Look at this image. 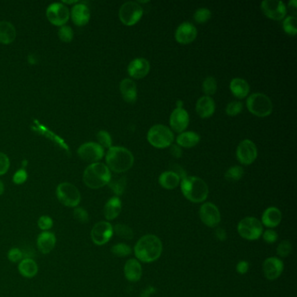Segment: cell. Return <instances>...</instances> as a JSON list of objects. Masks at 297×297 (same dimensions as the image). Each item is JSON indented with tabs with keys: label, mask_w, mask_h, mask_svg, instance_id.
<instances>
[{
	"label": "cell",
	"mask_w": 297,
	"mask_h": 297,
	"mask_svg": "<svg viewBox=\"0 0 297 297\" xmlns=\"http://www.w3.org/2000/svg\"><path fill=\"white\" fill-rule=\"evenodd\" d=\"M296 0H293V1H290V2L288 3V7H291V8L294 10V12H295V10H296Z\"/></svg>",
	"instance_id": "54"
},
{
	"label": "cell",
	"mask_w": 297,
	"mask_h": 297,
	"mask_svg": "<svg viewBox=\"0 0 297 297\" xmlns=\"http://www.w3.org/2000/svg\"><path fill=\"white\" fill-rule=\"evenodd\" d=\"M97 139H98V144L102 146L103 148H111L112 141L111 135L109 134L107 131H100L97 134Z\"/></svg>",
	"instance_id": "39"
},
{
	"label": "cell",
	"mask_w": 297,
	"mask_h": 297,
	"mask_svg": "<svg viewBox=\"0 0 297 297\" xmlns=\"http://www.w3.org/2000/svg\"><path fill=\"white\" fill-rule=\"evenodd\" d=\"M20 274L26 278H33L39 272V266L36 261L32 258H25L21 260L18 266Z\"/></svg>",
	"instance_id": "27"
},
{
	"label": "cell",
	"mask_w": 297,
	"mask_h": 297,
	"mask_svg": "<svg viewBox=\"0 0 297 297\" xmlns=\"http://www.w3.org/2000/svg\"><path fill=\"white\" fill-rule=\"evenodd\" d=\"M212 17V13L208 8H199L193 14V19L197 23L204 24L208 22Z\"/></svg>",
	"instance_id": "37"
},
{
	"label": "cell",
	"mask_w": 297,
	"mask_h": 297,
	"mask_svg": "<svg viewBox=\"0 0 297 297\" xmlns=\"http://www.w3.org/2000/svg\"><path fill=\"white\" fill-rule=\"evenodd\" d=\"M171 128L177 133L185 132L189 124V115L183 108H176L170 115Z\"/></svg>",
	"instance_id": "16"
},
{
	"label": "cell",
	"mask_w": 297,
	"mask_h": 297,
	"mask_svg": "<svg viewBox=\"0 0 297 297\" xmlns=\"http://www.w3.org/2000/svg\"><path fill=\"white\" fill-rule=\"evenodd\" d=\"M203 92L205 93V96L210 97L211 95H214L217 91V81L214 77H207L203 83Z\"/></svg>",
	"instance_id": "34"
},
{
	"label": "cell",
	"mask_w": 297,
	"mask_h": 297,
	"mask_svg": "<svg viewBox=\"0 0 297 297\" xmlns=\"http://www.w3.org/2000/svg\"><path fill=\"white\" fill-rule=\"evenodd\" d=\"M73 218L79 223L85 224V223H87L89 222L88 213L85 209L80 208V207H77L73 210Z\"/></svg>",
	"instance_id": "40"
},
{
	"label": "cell",
	"mask_w": 297,
	"mask_h": 297,
	"mask_svg": "<svg viewBox=\"0 0 297 297\" xmlns=\"http://www.w3.org/2000/svg\"><path fill=\"white\" fill-rule=\"evenodd\" d=\"M38 226L39 229L44 231H49L50 229L53 227V220L52 217L48 216H42L39 217L38 220Z\"/></svg>",
	"instance_id": "42"
},
{
	"label": "cell",
	"mask_w": 297,
	"mask_h": 297,
	"mask_svg": "<svg viewBox=\"0 0 297 297\" xmlns=\"http://www.w3.org/2000/svg\"><path fill=\"white\" fill-rule=\"evenodd\" d=\"M173 134L170 128L164 125H154L147 133V141L156 148H166L173 143Z\"/></svg>",
	"instance_id": "5"
},
{
	"label": "cell",
	"mask_w": 297,
	"mask_h": 297,
	"mask_svg": "<svg viewBox=\"0 0 297 297\" xmlns=\"http://www.w3.org/2000/svg\"><path fill=\"white\" fill-rule=\"evenodd\" d=\"M248 268H249V264H248V261H240L236 266V270L239 274H246L248 271Z\"/></svg>",
	"instance_id": "49"
},
{
	"label": "cell",
	"mask_w": 297,
	"mask_h": 297,
	"mask_svg": "<svg viewBox=\"0 0 297 297\" xmlns=\"http://www.w3.org/2000/svg\"><path fill=\"white\" fill-rule=\"evenodd\" d=\"M122 209L121 201L119 197L115 196L108 201L104 207V216L108 221H113L120 216Z\"/></svg>",
	"instance_id": "25"
},
{
	"label": "cell",
	"mask_w": 297,
	"mask_h": 297,
	"mask_svg": "<svg viewBox=\"0 0 297 297\" xmlns=\"http://www.w3.org/2000/svg\"><path fill=\"white\" fill-rule=\"evenodd\" d=\"M195 109L200 117L203 119L211 117L216 111V102L211 97L203 96L197 101Z\"/></svg>",
	"instance_id": "21"
},
{
	"label": "cell",
	"mask_w": 297,
	"mask_h": 297,
	"mask_svg": "<svg viewBox=\"0 0 297 297\" xmlns=\"http://www.w3.org/2000/svg\"><path fill=\"white\" fill-rule=\"evenodd\" d=\"M150 71V63L143 58H138L131 61L128 65V74L132 78L140 79L148 74Z\"/></svg>",
	"instance_id": "19"
},
{
	"label": "cell",
	"mask_w": 297,
	"mask_h": 297,
	"mask_svg": "<svg viewBox=\"0 0 297 297\" xmlns=\"http://www.w3.org/2000/svg\"><path fill=\"white\" fill-rule=\"evenodd\" d=\"M121 95L125 102L128 103H134L137 100V86L134 80L131 78H125L120 85Z\"/></svg>",
	"instance_id": "23"
},
{
	"label": "cell",
	"mask_w": 297,
	"mask_h": 297,
	"mask_svg": "<svg viewBox=\"0 0 297 297\" xmlns=\"http://www.w3.org/2000/svg\"><path fill=\"white\" fill-rule=\"evenodd\" d=\"M4 192H5V185H4L3 181L0 180V195H2Z\"/></svg>",
	"instance_id": "55"
},
{
	"label": "cell",
	"mask_w": 297,
	"mask_h": 297,
	"mask_svg": "<svg viewBox=\"0 0 297 297\" xmlns=\"http://www.w3.org/2000/svg\"><path fill=\"white\" fill-rule=\"evenodd\" d=\"M131 252L130 247L125 243H119L112 248V253L118 257H126L130 255Z\"/></svg>",
	"instance_id": "38"
},
{
	"label": "cell",
	"mask_w": 297,
	"mask_h": 297,
	"mask_svg": "<svg viewBox=\"0 0 297 297\" xmlns=\"http://www.w3.org/2000/svg\"><path fill=\"white\" fill-rule=\"evenodd\" d=\"M237 230L242 238L248 241H255L261 237L263 229L259 220L255 217H246L239 222Z\"/></svg>",
	"instance_id": "8"
},
{
	"label": "cell",
	"mask_w": 297,
	"mask_h": 297,
	"mask_svg": "<svg viewBox=\"0 0 297 297\" xmlns=\"http://www.w3.org/2000/svg\"><path fill=\"white\" fill-rule=\"evenodd\" d=\"M63 2L65 4L78 3V1H63Z\"/></svg>",
	"instance_id": "57"
},
{
	"label": "cell",
	"mask_w": 297,
	"mask_h": 297,
	"mask_svg": "<svg viewBox=\"0 0 297 297\" xmlns=\"http://www.w3.org/2000/svg\"><path fill=\"white\" fill-rule=\"evenodd\" d=\"M114 235V227L108 222H97L91 229V238L92 242L98 246L108 243Z\"/></svg>",
	"instance_id": "10"
},
{
	"label": "cell",
	"mask_w": 297,
	"mask_h": 297,
	"mask_svg": "<svg viewBox=\"0 0 297 297\" xmlns=\"http://www.w3.org/2000/svg\"><path fill=\"white\" fill-rule=\"evenodd\" d=\"M200 218L205 225L209 228H214L221 222V214L215 204L204 203L200 209Z\"/></svg>",
	"instance_id": "15"
},
{
	"label": "cell",
	"mask_w": 297,
	"mask_h": 297,
	"mask_svg": "<svg viewBox=\"0 0 297 297\" xmlns=\"http://www.w3.org/2000/svg\"><path fill=\"white\" fill-rule=\"evenodd\" d=\"M283 263L276 257H269L263 262L262 269L267 279L273 281L277 279L283 271Z\"/></svg>",
	"instance_id": "18"
},
{
	"label": "cell",
	"mask_w": 297,
	"mask_h": 297,
	"mask_svg": "<svg viewBox=\"0 0 297 297\" xmlns=\"http://www.w3.org/2000/svg\"><path fill=\"white\" fill-rule=\"evenodd\" d=\"M216 238L220 240V241H222V242L225 241L226 238H227L225 230L222 229V228H218V229L216 230Z\"/></svg>",
	"instance_id": "51"
},
{
	"label": "cell",
	"mask_w": 297,
	"mask_h": 297,
	"mask_svg": "<svg viewBox=\"0 0 297 297\" xmlns=\"http://www.w3.org/2000/svg\"><path fill=\"white\" fill-rule=\"evenodd\" d=\"M261 9L266 17L273 20H281L287 14V7L279 0H265L261 4Z\"/></svg>",
	"instance_id": "13"
},
{
	"label": "cell",
	"mask_w": 297,
	"mask_h": 297,
	"mask_svg": "<svg viewBox=\"0 0 297 297\" xmlns=\"http://www.w3.org/2000/svg\"><path fill=\"white\" fill-rule=\"evenodd\" d=\"M170 153L174 158H177V159L182 156V150H181L180 146H177V145L170 146Z\"/></svg>",
	"instance_id": "50"
},
{
	"label": "cell",
	"mask_w": 297,
	"mask_h": 297,
	"mask_svg": "<svg viewBox=\"0 0 297 297\" xmlns=\"http://www.w3.org/2000/svg\"><path fill=\"white\" fill-rule=\"evenodd\" d=\"M155 289H154V287H148L147 288H146L145 290L141 293V295L140 297H149L150 296L151 294L154 293Z\"/></svg>",
	"instance_id": "52"
},
{
	"label": "cell",
	"mask_w": 297,
	"mask_h": 297,
	"mask_svg": "<svg viewBox=\"0 0 297 297\" xmlns=\"http://www.w3.org/2000/svg\"><path fill=\"white\" fill-rule=\"evenodd\" d=\"M201 141V137L195 132H182L176 138V142L180 147L191 148L195 147Z\"/></svg>",
	"instance_id": "31"
},
{
	"label": "cell",
	"mask_w": 297,
	"mask_h": 297,
	"mask_svg": "<svg viewBox=\"0 0 297 297\" xmlns=\"http://www.w3.org/2000/svg\"><path fill=\"white\" fill-rule=\"evenodd\" d=\"M242 108H243V106H242V102H230L226 108V114L229 116H235L242 112Z\"/></svg>",
	"instance_id": "43"
},
{
	"label": "cell",
	"mask_w": 297,
	"mask_h": 297,
	"mask_svg": "<svg viewBox=\"0 0 297 297\" xmlns=\"http://www.w3.org/2000/svg\"><path fill=\"white\" fill-rule=\"evenodd\" d=\"M58 34H59V39H61L63 42H71L73 39V31L69 26H61L59 28Z\"/></svg>",
	"instance_id": "41"
},
{
	"label": "cell",
	"mask_w": 297,
	"mask_h": 297,
	"mask_svg": "<svg viewBox=\"0 0 297 297\" xmlns=\"http://www.w3.org/2000/svg\"><path fill=\"white\" fill-rule=\"evenodd\" d=\"M10 167V160L7 154L0 152V175L7 173Z\"/></svg>",
	"instance_id": "47"
},
{
	"label": "cell",
	"mask_w": 297,
	"mask_h": 297,
	"mask_svg": "<svg viewBox=\"0 0 297 297\" xmlns=\"http://www.w3.org/2000/svg\"><path fill=\"white\" fill-rule=\"evenodd\" d=\"M247 108L252 115L257 117H267L271 115L273 104L271 100L263 93H253L247 100Z\"/></svg>",
	"instance_id": "6"
},
{
	"label": "cell",
	"mask_w": 297,
	"mask_h": 297,
	"mask_svg": "<svg viewBox=\"0 0 297 297\" xmlns=\"http://www.w3.org/2000/svg\"><path fill=\"white\" fill-rule=\"evenodd\" d=\"M112 179L111 172L107 165L96 162L89 165L83 173V181L91 189H98L108 185Z\"/></svg>",
	"instance_id": "3"
},
{
	"label": "cell",
	"mask_w": 297,
	"mask_h": 297,
	"mask_svg": "<svg viewBox=\"0 0 297 297\" xmlns=\"http://www.w3.org/2000/svg\"><path fill=\"white\" fill-rule=\"evenodd\" d=\"M114 233L125 240H132L134 238V231L132 230L130 227L125 224H117L114 227Z\"/></svg>",
	"instance_id": "33"
},
{
	"label": "cell",
	"mask_w": 297,
	"mask_h": 297,
	"mask_svg": "<svg viewBox=\"0 0 297 297\" xmlns=\"http://www.w3.org/2000/svg\"><path fill=\"white\" fill-rule=\"evenodd\" d=\"M183 107V103L181 101H179V102H177V108H182Z\"/></svg>",
	"instance_id": "56"
},
{
	"label": "cell",
	"mask_w": 297,
	"mask_h": 297,
	"mask_svg": "<svg viewBox=\"0 0 297 297\" xmlns=\"http://www.w3.org/2000/svg\"><path fill=\"white\" fill-rule=\"evenodd\" d=\"M28 62L32 64V65L37 64V62H38L37 57H35V55H33V54H30V55H28Z\"/></svg>",
	"instance_id": "53"
},
{
	"label": "cell",
	"mask_w": 297,
	"mask_h": 297,
	"mask_svg": "<svg viewBox=\"0 0 297 297\" xmlns=\"http://www.w3.org/2000/svg\"><path fill=\"white\" fill-rule=\"evenodd\" d=\"M27 177H28V175H27V172H26V169L25 168H20L13 175V181L17 185H21V184L26 182Z\"/></svg>",
	"instance_id": "46"
},
{
	"label": "cell",
	"mask_w": 297,
	"mask_h": 297,
	"mask_svg": "<svg viewBox=\"0 0 297 297\" xmlns=\"http://www.w3.org/2000/svg\"><path fill=\"white\" fill-rule=\"evenodd\" d=\"M78 154L86 162L96 163L104 156V148L96 142H87L78 147Z\"/></svg>",
	"instance_id": "11"
},
{
	"label": "cell",
	"mask_w": 297,
	"mask_h": 297,
	"mask_svg": "<svg viewBox=\"0 0 297 297\" xmlns=\"http://www.w3.org/2000/svg\"><path fill=\"white\" fill-rule=\"evenodd\" d=\"M16 39V29L8 21L0 22V43L9 45Z\"/></svg>",
	"instance_id": "29"
},
{
	"label": "cell",
	"mask_w": 297,
	"mask_h": 297,
	"mask_svg": "<svg viewBox=\"0 0 297 297\" xmlns=\"http://www.w3.org/2000/svg\"><path fill=\"white\" fill-rule=\"evenodd\" d=\"M124 274L128 281L132 282L140 281L142 275V268L137 260L130 259L128 260L124 267Z\"/></svg>",
	"instance_id": "24"
},
{
	"label": "cell",
	"mask_w": 297,
	"mask_h": 297,
	"mask_svg": "<svg viewBox=\"0 0 297 297\" xmlns=\"http://www.w3.org/2000/svg\"><path fill=\"white\" fill-rule=\"evenodd\" d=\"M296 18L294 16L287 17L283 21V30L285 33L290 36H294L297 33Z\"/></svg>",
	"instance_id": "36"
},
{
	"label": "cell",
	"mask_w": 297,
	"mask_h": 297,
	"mask_svg": "<svg viewBox=\"0 0 297 297\" xmlns=\"http://www.w3.org/2000/svg\"><path fill=\"white\" fill-rule=\"evenodd\" d=\"M71 17L73 23L75 24L76 26H83L88 23L91 18V13L88 7L85 5L77 4L76 6L72 7Z\"/></svg>",
	"instance_id": "22"
},
{
	"label": "cell",
	"mask_w": 297,
	"mask_h": 297,
	"mask_svg": "<svg viewBox=\"0 0 297 297\" xmlns=\"http://www.w3.org/2000/svg\"><path fill=\"white\" fill-rule=\"evenodd\" d=\"M277 239V234H276L275 231L271 230V229H268V230H267V231L263 234V240H264L265 242H267V243H269V244H271V243H274V242H276Z\"/></svg>",
	"instance_id": "48"
},
{
	"label": "cell",
	"mask_w": 297,
	"mask_h": 297,
	"mask_svg": "<svg viewBox=\"0 0 297 297\" xmlns=\"http://www.w3.org/2000/svg\"><path fill=\"white\" fill-rule=\"evenodd\" d=\"M46 16L50 22L57 26H63L70 18V12L65 5L53 3L46 10Z\"/></svg>",
	"instance_id": "12"
},
{
	"label": "cell",
	"mask_w": 297,
	"mask_h": 297,
	"mask_svg": "<svg viewBox=\"0 0 297 297\" xmlns=\"http://www.w3.org/2000/svg\"><path fill=\"white\" fill-rule=\"evenodd\" d=\"M231 92L236 98H243L248 96V92L250 91V87L248 82L243 78H233L230 85H229Z\"/></svg>",
	"instance_id": "28"
},
{
	"label": "cell",
	"mask_w": 297,
	"mask_h": 297,
	"mask_svg": "<svg viewBox=\"0 0 297 297\" xmlns=\"http://www.w3.org/2000/svg\"><path fill=\"white\" fill-rule=\"evenodd\" d=\"M257 147L250 140H244L240 144L236 149V157L240 163L243 165H250L257 158Z\"/></svg>",
	"instance_id": "14"
},
{
	"label": "cell",
	"mask_w": 297,
	"mask_h": 297,
	"mask_svg": "<svg viewBox=\"0 0 297 297\" xmlns=\"http://www.w3.org/2000/svg\"><path fill=\"white\" fill-rule=\"evenodd\" d=\"M143 15V9L137 2H126L121 6L119 17L121 22L126 26H134L137 24Z\"/></svg>",
	"instance_id": "9"
},
{
	"label": "cell",
	"mask_w": 297,
	"mask_h": 297,
	"mask_svg": "<svg viewBox=\"0 0 297 297\" xmlns=\"http://www.w3.org/2000/svg\"><path fill=\"white\" fill-rule=\"evenodd\" d=\"M243 174H244V170L242 167L234 166V167H230L226 172V180H229V181H237L240 179H242Z\"/></svg>",
	"instance_id": "35"
},
{
	"label": "cell",
	"mask_w": 297,
	"mask_h": 297,
	"mask_svg": "<svg viewBox=\"0 0 297 297\" xmlns=\"http://www.w3.org/2000/svg\"><path fill=\"white\" fill-rule=\"evenodd\" d=\"M262 224L268 228H275L277 227L281 221V213L279 209L271 207L265 210L261 216Z\"/></svg>",
	"instance_id": "26"
},
{
	"label": "cell",
	"mask_w": 297,
	"mask_h": 297,
	"mask_svg": "<svg viewBox=\"0 0 297 297\" xmlns=\"http://www.w3.org/2000/svg\"><path fill=\"white\" fill-rule=\"evenodd\" d=\"M106 161L109 169L115 173L127 172L133 167L134 158L130 151L122 147H112L109 148Z\"/></svg>",
	"instance_id": "2"
},
{
	"label": "cell",
	"mask_w": 297,
	"mask_h": 297,
	"mask_svg": "<svg viewBox=\"0 0 297 297\" xmlns=\"http://www.w3.org/2000/svg\"><path fill=\"white\" fill-rule=\"evenodd\" d=\"M108 186L118 197L124 193L127 186V179L126 177H120L114 180L111 179L110 182L108 183Z\"/></svg>",
	"instance_id": "32"
},
{
	"label": "cell",
	"mask_w": 297,
	"mask_h": 297,
	"mask_svg": "<svg viewBox=\"0 0 297 297\" xmlns=\"http://www.w3.org/2000/svg\"><path fill=\"white\" fill-rule=\"evenodd\" d=\"M56 236L53 233L50 231H44L40 233L37 238V247L40 253L43 255H47L55 248Z\"/></svg>",
	"instance_id": "20"
},
{
	"label": "cell",
	"mask_w": 297,
	"mask_h": 297,
	"mask_svg": "<svg viewBox=\"0 0 297 297\" xmlns=\"http://www.w3.org/2000/svg\"><path fill=\"white\" fill-rule=\"evenodd\" d=\"M7 257H8V260L11 262L16 263V262H19L21 260H23V252L21 251L20 248H11L10 250L8 251V254H7Z\"/></svg>",
	"instance_id": "45"
},
{
	"label": "cell",
	"mask_w": 297,
	"mask_h": 297,
	"mask_svg": "<svg viewBox=\"0 0 297 297\" xmlns=\"http://www.w3.org/2000/svg\"><path fill=\"white\" fill-rule=\"evenodd\" d=\"M180 188L183 195L192 203H203L209 196V186L198 177H184L180 181Z\"/></svg>",
	"instance_id": "4"
},
{
	"label": "cell",
	"mask_w": 297,
	"mask_h": 297,
	"mask_svg": "<svg viewBox=\"0 0 297 297\" xmlns=\"http://www.w3.org/2000/svg\"><path fill=\"white\" fill-rule=\"evenodd\" d=\"M56 195L59 203L67 208H77L81 201V195L73 184L62 182L57 186Z\"/></svg>",
	"instance_id": "7"
},
{
	"label": "cell",
	"mask_w": 297,
	"mask_h": 297,
	"mask_svg": "<svg viewBox=\"0 0 297 297\" xmlns=\"http://www.w3.org/2000/svg\"><path fill=\"white\" fill-rule=\"evenodd\" d=\"M162 253V243L154 235H144L134 247V254L138 260L148 263L156 261Z\"/></svg>",
	"instance_id": "1"
},
{
	"label": "cell",
	"mask_w": 297,
	"mask_h": 297,
	"mask_svg": "<svg viewBox=\"0 0 297 297\" xmlns=\"http://www.w3.org/2000/svg\"><path fill=\"white\" fill-rule=\"evenodd\" d=\"M175 39L178 43L182 45H187L193 42L197 37V29L193 24L184 22L177 27L175 31Z\"/></svg>",
	"instance_id": "17"
},
{
	"label": "cell",
	"mask_w": 297,
	"mask_h": 297,
	"mask_svg": "<svg viewBox=\"0 0 297 297\" xmlns=\"http://www.w3.org/2000/svg\"><path fill=\"white\" fill-rule=\"evenodd\" d=\"M291 251H292V244H291V242H289V241H287V240L281 242V243L278 245L277 249H276L278 255L281 256V257H287V256L289 255Z\"/></svg>",
	"instance_id": "44"
},
{
	"label": "cell",
	"mask_w": 297,
	"mask_h": 297,
	"mask_svg": "<svg viewBox=\"0 0 297 297\" xmlns=\"http://www.w3.org/2000/svg\"><path fill=\"white\" fill-rule=\"evenodd\" d=\"M159 183L160 186L166 189H174L175 187L179 186L180 178L173 171H167L160 174L159 177Z\"/></svg>",
	"instance_id": "30"
},
{
	"label": "cell",
	"mask_w": 297,
	"mask_h": 297,
	"mask_svg": "<svg viewBox=\"0 0 297 297\" xmlns=\"http://www.w3.org/2000/svg\"><path fill=\"white\" fill-rule=\"evenodd\" d=\"M26 165H27V161L26 160H23V163H22V166L23 167H26Z\"/></svg>",
	"instance_id": "58"
}]
</instances>
